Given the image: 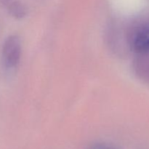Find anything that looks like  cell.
Returning <instances> with one entry per match:
<instances>
[{
	"mask_svg": "<svg viewBox=\"0 0 149 149\" xmlns=\"http://www.w3.org/2000/svg\"><path fill=\"white\" fill-rule=\"evenodd\" d=\"M21 42L17 35L9 36L4 42L1 56L7 68H15L19 63L21 57Z\"/></svg>",
	"mask_w": 149,
	"mask_h": 149,
	"instance_id": "1",
	"label": "cell"
},
{
	"mask_svg": "<svg viewBox=\"0 0 149 149\" xmlns=\"http://www.w3.org/2000/svg\"><path fill=\"white\" fill-rule=\"evenodd\" d=\"M130 46L137 54L149 52V24L137 28L130 38Z\"/></svg>",
	"mask_w": 149,
	"mask_h": 149,
	"instance_id": "2",
	"label": "cell"
},
{
	"mask_svg": "<svg viewBox=\"0 0 149 149\" xmlns=\"http://www.w3.org/2000/svg\"><path fill=\"white\" fill-rule=\"evenodd\" d=\"M134 61V70L140 79L149 81V52L137 54Z\"/></svg>",
	"mask_w": 149,
	"mask_h": 149,
	"instance_id": "3",
	"label": "cell"
},
{
	"mask_svg": "<svg viewBox=\"0 0 149 149\" xmlns=\"http://www.w3.org/2000/svg\"><path fill=\"white\" fill-rule=\"evenodd\" d=\"M9 13L16 19H22L28 14V8L20 1H11L7 4Z\"/></svg>",
	"mask_w": 149,
	"mask_h": 149,
	"instance_id": "4",
	"label": "cell"
},
{
	"mask_svg": "<svg viewBox=\"0 0 149 149\" xmlns=\"http://www.w3.org/2000/svg\"><path fill=\"white\" fill-rule=\"evenodd\" d=\"M92 149H114L112 147L106 146H97L96 147H94Z\"/></svg>",
	"mask_w": 149,
	"mask_h": 149,
	"instance_id": "5",
	"label": "cell"
},
{
	"mask_svg": "<svg viewBox=\"0 0 149 149\" xmlns=\"http://www.w3.org/2000/svg\"><path fill=\"white\" fill-rule=\"evenodd\" d=\"M11 1H13V0H0V1H1V3H3L4 4H6V5Z\"/></svg>",
	"mask_w": 149,
	"mask_h": 149,
	"instance_id": "6",
	"label": "cell"
}]
</instances>
